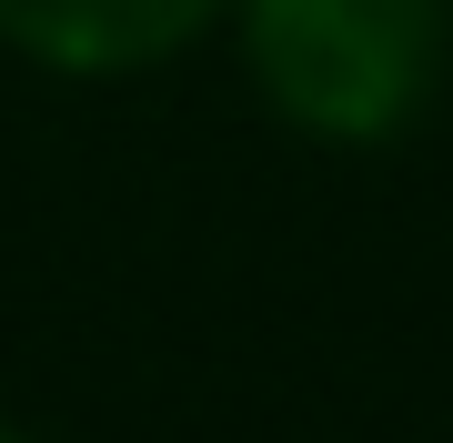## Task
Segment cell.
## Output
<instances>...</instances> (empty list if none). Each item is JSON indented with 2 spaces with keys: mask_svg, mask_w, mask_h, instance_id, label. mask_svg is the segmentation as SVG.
Returning <instances> with one entry per match:
<instances>
[{
  "mask_svg": "<svg viewBox=\"0 0 453 443\" xmlns=\"http://www.w3.org/2000/svg\"><path fill=\"white\" fill-rule=\"evenodd\" d=\"M252 101L323 151H383L453 81V0H232Z\"/></svg>",
  "mask_w": 453,
  "mask_h": 443,
  "instance_id": "obj_1",
  "label": "cell"
},
{
  "mask_svg": "<svg viewBox=\"0 0 453 443\" xmlns=\"http://www.w3.org/2000/svg\"><path fill=\"white\" fill-rule=\"evenodd\" d=\"M232 0H0V50L50 81H142L211 41Z\"/></svg>",
  "mask_w": 453,
  "mask_h": 443,
  "instance_id": "obj_2",
  "label": "cell"
},
{
  "mask_svg": "<svg viewBox=\"0 0 453 443\" xmlns=\"http://www.w3.org/2000/svg\"><path fill=\"white\" fill-rule=\"evenodd\" d=\"M0 443H41V433H31V424H11V413H0Z\"/></svg>",
  "mask_w": 453,
  "mask_h": 443,
  "instance_id": "obj_3",
  "label": "cell"
}]
</instances>
